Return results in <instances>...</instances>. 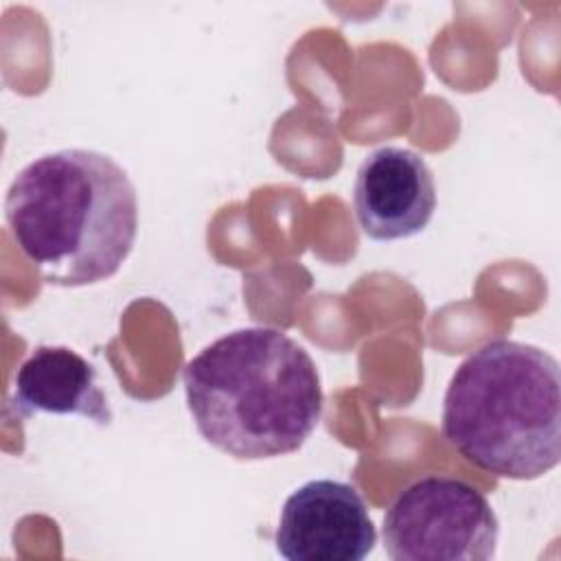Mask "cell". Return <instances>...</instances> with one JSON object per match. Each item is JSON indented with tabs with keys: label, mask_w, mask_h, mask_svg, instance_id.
<instances>
[{
	"label": "cell",
	"mask_w": 561,
	"mask_h": 561,
	"mask_svg": "<svg viewBox=\"0 0 561 561\" xmlns=\"http://www.w3.org/2000/svg\"><path fill=\"white\" fill-rule=\"evenodd\" d=\"M182 381L197 432L237 460L298 451L322 416L316 362L280 329L221 335L184 366Z\"/></svg>",
	"instance_id": "1"
},
{
	"label": "cell",
	"mask_w": 561,
	"mask_h": 561,
	"mask_svg": "<svg viewBox=\"0 0 561 561\" xmlns=\"http://www.w3.org/2000/svg\"><path fill=\"white\" fill-rule=\"evenodd\" d=\"M11 239L44 283L83 287L114 276L138 232L127 171L92 149H59L28 162L4 199Z\"/></svg>",
	"instance_id": "2"
},
{
	"label": "cell",
	"mask_w": 561,
	"mask_h": 561,
	"mask_svg": "<svg viewBox=\"0 0 561 561\" xmlns=\"http://www.w3.org/2000/svg\"><path fill=\"white\" fill-rule=\"evenodd\" d=\"M443 436L495 478H541L561 458L559 362L517 340L486 342L449 379Z\"/></svg>",
	"instance_id": "3"
},
{
	"label": "cell",
	"mask_w": 561,
	"mask_h": 561,
	"mask_svg": "<svg viewBox=\"0 0 561 561\" xmlns=\"http://www.w3.org/2000/svg\"><path fill=\"white\" fill-rule=\"evenodd\" d=\"M381 535L394 561H489L500 524L489 500L469 482L425 476L392 500Z\"/></svg>",
	"instance_id": "4"
},
{
	"label": "cell",
	"mask_w": 561,
	"mask_h": 561,
	"mask_svg": "<svg viewBox=\"0 0 561 561\" xmlns=\"http://www.w3.org/2000/svg\"><path fill=\"white\" fill-rule=\"evenodd\" d=\"M377 530L357 489L340 480H309L283 504L276 550L289 561H362Z\"/></svg>",
	"instance_id": "5"
},
{
	"label": "cell",
	"mask_w": 561,
	"mask_h": 561,
	"mask_svg": "<svg viewBox=\"0 0 561 561\" xmlns=\"http://www.w3.org/2000/svg\"><path fill=\"white\" fill-rule=\"evenodd\" d=\"M353 208L362 232L375 241L419 234L436 210V184L427 162L412 149L370 151L353 184Z\"/></svg>",
	"instance_id": "6"
},
{
	"label": "cell",
	"mask_w": 561,
	"mask_h": 561,
	"mask_svg": "<svg viewBox=\"0 0 561 561\" xmlns=\"http://www.w3.org/2000/svg\"><path fill=\"white\" fill-rule=\"evenodd\" d=\"M11 405L20 416L79 414L99 425L112 423L94 366L68 346H37L20 364Z\"/></svg>",
	"instance_id": "7"
}]
</instances>
